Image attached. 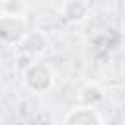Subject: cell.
<instances>
[{"instance_id":"obj_1","label":"cell","mask_w":125,"mask_h":125,"mask_svg":"<svg viewBox=\"0 0 125 125\" xmlns=\"http://www.w3.org/2000/svg\"><path fill=\"white\" fill-rule=\"evenodd\" d=\"M25 84H27L29 90H33L37 94H43L53 86V74H51V70L47 66L33 64L25 72Z\"/></svg>"},{"instance_id":"obj_2","label":"cell","mask_w":125,"mask_h":125,"mask_svg":"<svg viewBox=\"0 0 125 125\" xmlns=\"http://www.w3.org/2000/svg\"><path fill=\"white\" fill-rule=\"evenodd\" d=\"M25 35V21L14 14L0 18V39L6 43H16Z\"/></svg>"},{"instance_id":"obj_3","label":"cell","mask_w":125,"mask_h":125,"mask_svg":"<svg viewBox=\"0 0 125 125\" xmlns=\"http://www.w3.org/2000/svg\"><path fill=\"white\" fill-rule=\"evenodd\" d=\"M68 125H94V123H104V117L98 113V109H94L92 105H82L72 109L70 113H66V117L62 119Z\"/></svg>"}]
</instances>
